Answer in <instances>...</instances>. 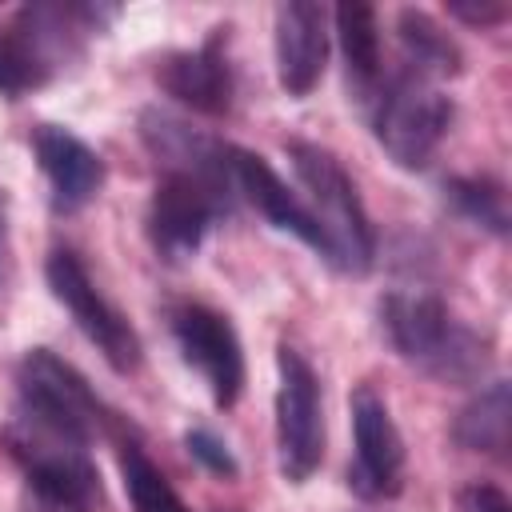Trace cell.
Masks as SVG:
<instances>
[{
    "label": "cell",
    "instance_id": "obj_1",
    "mask_svg": "<svg viewBox=\"0 0 512 512\" xmlns=\"http://www.w3.org/2000/svg\"><path fill=\"white\" fill-rule=\"evenodd\" d=\"M116 8L104 4H24L0 16V96L20 100L44 88L60 68L84 56L88 36H96Z\"/></svg>",
    "mask_w": 512,
    "mask_h": 512
},
{
    "label": "cell",
    "instance_id": "obj_8",
    "mask_svg": "<svg viewBox=\"0 0 512 512\" xmlns=\"http://www.w3.org/2000/svg\"><path fill=\"white\" fill-rule=\"evenodd\" d=\"M276 460L288 484H308L324 460L320 376L292 344L276 348Z\"/></svg>",
    "mask_w": 512,
    "mask_h": 512
},
{
    "label": "cell",
    "instance_id": "obj_16",
    "mask_svg": "<svg viewBox=\"0 0 512 512\" xmlns=\"http://www.w3.org/2000/svg\"><path fill=\"white\" fill-rule=\"evenodd\" d=\"M332 24H336V40H340V56H344V84H348V100L364 112L368 100L376 96L384 68H380V20L372 4H356L344 0L332 8Z\"/></svg>",
    "mask_w": 512,
    "mask_h": 512
},
{
    "label": "cell",
    "instance_id": "obj_24",
    "mask_svg": "<svg viewBox=\"0 0 512 512\" xmlns=\"http://www.w3.org/2000/svg\"><path fill=\"white\" fill-rule=\"evenodd\" d=\"M12 284V228H8V204L0 192V296Z\"/></svg>",
    "mask_w": 512,
    "mask_h": 512
},
{
    "label": "cell",
    "instance_id": "obj_22",
    "mask_svg": "<svg viewBox=\"0 0 512 512\" xmlns=\"http://www.w3.org/2000/svg\"><path fill=\"white\" fill-rule=\"evenodd\" d=\"M444 8L452 20H460L468 28H500L512 16L508 0H448Z\"/></svg>",
    "mask_w": 512,
    "mask_h": 512
},
{
    "label": "cell",
    "instance_id": "obj_15",
    "mask_svg": "<svg viewBox=\"0 0 512 512\" xmlns=\"http://www.w3.org/2000/svg\"><path fill=\"white\" fill-rule=\"evenodd\" d=\"M276 44V80L292 100H304L328 64V12L312 0H288L276 4L272 24Z\"/></svg>",
    "mask_w": 512,
    "mask_h": 512
},
{
    "label": "cell",
    "instance_id": "obj_3",
    "mask_svg": "<svg viewBox=\"0 0 512 512\" xmlns=\"http://www.w3.org/2000/svg\"><path fill=\"white\" fill-rule=\"evenodd\" d=\"M232 200H236V188L224 164V140L200 164L164 168L148 196V212H144V232H148L152 252L168 264L196 256L208 228L232 212Z\"/></svg>",
    "mask_w": 512,
    "mask_h": 512
},
{
    "label": "cell",
    "instance_id": "obj_11",
    "mask_svg": "<svg viewBox=\"0 0 512 512\" xmlns=\"http://www.w3.org/2000/svg\"><path fill=\"white\" fill-rule=\"evenodd\" d=\"M348 408L356 444V456L348 464V488L368 504L396 500L404 488V436L392 420V408L372 384H360Z\"/></svg>",
    "mask_w": 512,
    "mask_h": 512
},
{
    "label": "cell",
    "instance_id": "obj_2",
    "mask_svg": "<svg viewBox=\"0 0 512 512\" xmlns=\"http://www.w3.org/2000/svg\"><path fill=\"white\" fill-rule=\"evenodd\" d=\"M380 328L392 352L444 384H476L492 364V344L456 320L432 288H392L380 296Z\"/></svg>",
    "mask_w": 512,
    "mask_h": 512
},
{
    "label": "cell",
    "instance_id": "obj_6",
    "mask_svg": "<svg viewBox=\"0 0 512 512\" xmlns=\"http://www.w3.org/2000/svg\"><path fill=\"white\" fill-rule=\"evenodd\" d=\"M364 116L372 124L376 144L388 152V160L396 168L424 172L432 164V156L440 152L456 108L432 76H420L416 68L400 64L392 76L380 80Z\"/></svg>",
    "mask_w": 512,
    "mask_h": 512
},
{
    "label": "cell",
    "instance_id": "obj_19",
    "mask_svg": "<svg viewBox=\"0 0 512 512\" xmlns=\"http://www.w3.org/2000/svg\"><path fill=\"white\" fill-rule=\"evenodd\" d=\"M444 204L468 220L472 228L488 232V236H508V192L496 176H480V172H468V176H448L444 180Z\"/></svg>",
    "mask_w": 512,
    "mask_h": 512
},
{
    "label": "cell",
    "instance_id": "obj_20",
    "mask_svg": "<svg viewBox=\"0 0 512 512\" xmlns=\"http://www.w3.org/2000/svg\"><path fill=\"white\" fill-rule=\"evenodd\" d=\"M116 460H120V476H124L132 512H188V504L180 500L172 480L148 460V452L136 440H120Z\"/></svg>",
    "mask_w": 512,
    "mask_h": 512
},
{
    "label": "cell",
    "instance_id": "obj_18",
    "mask_svg": "<svg viewBox=\"0 0 512 512\" xmlns=\"http://www.w3.org/2000/svg\"><path fill=\"white\" fill-rule=\"evenodd\" d=\"M396 40H400L404 64L416 68L420 76H432L436 84L444 76H456L460 64H464L456 40L424 8H400L396 12Z\"/></svg>",
    "mask_w": 512,
    "mask_h": 512
},
{
    "label": "cell",
    "instance_id": "obj_21",
    "mask_svg": "<svg viewBox=\"0 0 512 512\" xmlns=\"http://www.w3.org/2000/svg\"><path fill=\"white\" fill-rule=\"evenodd\" d=\"M184 448H188V456L204 468V472H212V476H220V480H236V472H240V464H236V456H232V448L212 432V428H188L184 432Z\"/></svg>",
    "mask_w": 512,
    "mask_h": 512
},
{
    "label": "cell",
    "instance_id": "obj_23",
    "mask_svg": "<svg viewBox=\"0 0 512 512\" xmlns=\"http://www.w3.org/2000/svg\"><path fill=\"white\" fill-rule=\"evenodd\" d=\"M456 512H512V500L500 484L472 480L456 492Z\"/></svg>",
    "mask_w": 512,
    "mask_h": 512
},
{
    "label": "cell",
    "instance_id": "obj_14",
    "mask_svg": "<svg viewBox=\"0 0 512 512\" xmlns=\"http://www.w3.org/2000/svg\"><path fill=\"white\" fill-rule=\"evenodd\" d=\"M32 156L48 180L52 212L60 216L80 212L104 188V176H108L104 156L64 124H40L32 132Z\"/></svg>",
    "mask_w": 512,
    "mask_h": 512
},
{
    "label": "cell",
    "instance_id": "obj_12",
    "mask_svg": "<svg viewBox=\"0 0 512 512\" xmlns=\"http://www.w3.org/2000/svg\"><path fill=\"white\" fill-rule=\"evenodd\" d=\"M156 84L200 116H228L236 80L228 64V24H216L196 48H176L156 60Z\"/></svg>",
    "mask_w": 512,
    "mask_h": 512
},
{
    "label": "cell",
    "instance_id": "obj_7",
    "mask_svg": "<svg viewBox=\"0 0 512 512\" xmlns=\"http://www.w3.org/2000/svg\"><path fill=\"white\" fill-rule=\"evenodd\" d=\"M0 440L48 512H92L100 504V472L88 444L64 440L16 416Z\"/></svg>",
    "mask_w": 512,
    "mask_h": 512
},
{
    "label": "cell",
    "instance_id": "obj_10",
    "mask_svg": "<svg viewBox=\"0 0 512 512\" xmlns=\"http://www.w3.org/2000/svg\"><path fill=\"white\" fill-rule=\"evenodd\" d=\"M180 360L200 372L216 408H232L244 392V344L224 312L200 300H172L164 308Z\"/></svg>",
    "mask_w": 512,
    "mask_h": 512
},
{
    "label": "cell",
    "instance_id": "obj_9",
    "mask_svg": "<svg viewBox=\"0 0 512 512\" xmlns=\"http://www.w3.org/2000/svg\"><path fill=\"white\" fill-rule=\"evenodd\" d=\"M44 280L48 292L56 296V304L76 320V328L100 348V356L116 368V372H136L144 360V344L136 336V328L128 324V316L100 292V284L92 280L88 264L72 252V248H52L44 260Z\"/></svg>",
    "mask_w": 512,
    "mask_h": 512
},
{
    "label": "cell",
    "instance_id": "obj_4",
    "mask_svg": "<svg viewBox=\"0 0 512 512\" xmlns=\"http://www.w3.org/2000/svg\"><path fill=\"white\" fill-rule=\"evenodd\" d=\"M288 160L292 172L304 188V204L328 244V264L336 272L348 276H364L376 260V232L372 220L364 212V200L348 176V168L340 164L336 152L312 144V140H288Z\"/></svg>",
    "mask_w": 512,
    "mask_h": 512
},
{
    "label": "cell",
    "instance_id": "obj_5",
    "mask_svg": "<svg viewBox=\"0 0 512 512\" xmlns=\"http://www.w3.org/2000/svg\"><path fill=\"white\" fill-rule=\"evenodd\" d=\"M16 420L76 444L120 432L124 420L92 392V384L52 348H28L16 364Z\"/></svg>",
    "mask_w": 512,
    "mask_h": 512
},
{
    "label": "cell",
    "instance_id": "obj_13",
    "mask_svg": "<svg viewBox=\"0 0 512 512\" xmlns=\"http://www.w3.org/2000/svg\"><path fill=\"white\" fill-rule=\"evenodd\" d=\"M224 164H228V176H232L236 196H244L276 232L296 236L300 244H308L328 264V244H324V236H320L308 204L280 180V172L260 152L240 148V144H224Z\"/></svg>",
    "mask_w": 512,
    "mask_h": 512
},
{
    "label": "cell",
    "instance_id": "obj_17",
    "mask_svg": "<svg viewBox=\"0 0 512 512\" xmlns=\"http://www.w3.org/2000/svg\"><path fill=\"white\" fill-rule=\"evenodd\" d=\"M452 440L464 452H480L492 460H508V444H512V384L508 380H492L484 384L452 420Z\"/></svg>",
    "mask_w": 512,
    "mask_h": 512
}]
</instances>
